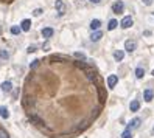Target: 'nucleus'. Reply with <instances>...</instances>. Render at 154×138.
Masks as SVG:
<instances>
[{
	"label": "nucleus",
	"instance_id": "f257e3e1",
	"mask_svg": "<svg viewBox=\"0 0 154 138\" xmlns=\"http://www.w3.org/2000/svg\"><path fill=\"white\" fill-rule=\"evenodd\" d=\"M123 9H125V3H123L121 0H117V2L112 5V11H114L115 14H121Z\"/></svg>",
	"mask_w": 154,
	"mask_h": 138
},
{
	"label": "nucleus",
	"instance_id": "f03ea898",
	"mask_svg": "<svg viewBox=\"0 0 154 138\" xmlns=\"http://www.w3.org/2000/svg\"><path fill=\"white\" fill-rule=\"evenodd\" d=\"M132 17L131 16H126V17H123V20L120 22V26L123 30H128V28H131V26H132Z\"/></svg>",
	"mask_w": 154,
	"mask_h": 138
},
{
	"label": "nucleus",
	"instance_id": "7ed1b4c3",
	"mask_svg": "<svg viewBox=\"0 0 154 138\" xmlns=\"http://www.w3.org/2000/svg\"><path fill=\"white\" fill-rule=\"evenodd\" d=\"M136 47H137L136 40H131V39H129V40L125 42V50H126L128 53H132L134 50H136Z\"/></svg>",
	"mask_w": 154,
	"mask_h": 138
},
{
	"label": "nucleus",
	"instance_id": "20e7f679",
	"mask_svg": "<svg viewBox=\"0 0 154 138\" xmlns=\"http://www.w3.org/2000/svg\"><path fill=\"white\" fill-rule=\"evenodd\" d=\"M117 82H118L117 75H111L109 78H107V87H109V89H114V87L117 85Z\"/></svg>",
	"mask_w": 154,
	"mask_h": 138
},
{
	"label": "nucleus",
	"instance_id": "39448f33",
	"mask_svg": "<svg viewBox=\"0 0 154 138\" xmlns=\"http://www.w3.org/2000/svg\"><path fill=\"white\" fill-rule=\"evenodd\" d=\"M55 6H56L58 14H59V16H62V14L65 13V5H64L62 0H56V2H55Z\"/></svg>",
	"mask_w": 154,
	"mask_h": 138
},
{
	"label": "nucleus",
	"instance_id": "423d86ee",
	"mask_svg": "<svg viewBox=\"0 0 154 138\" xmlns=\"http://www.w3.org/2000/svg\"><path fill=\"white\" fill-rule=\"evenodd\" d=\"M86 75H87V79H89V81H95V79H97V71H95L94 68L87 67L86 68Z\"/></svg>",
	"mask_w": 154,
	"mask_h": 138
},
{
	"label": "nucleus",
	"instance_id": "0eeeda50",
	"mask_svg": "<svg viewBox=\"0 0 154 138\" xmlns=\"http://www.w3.org/2000/svg\"><path fill=\"white\" fill-rule=\"evenodd\" d=\"M153 98H154L153 90H151V89H146V90L143 92V99H145L146 102H151V101H153Z\"/></svg>",
	"mask_w": 154,
	"mask_h": 138
},
{
	"label": "nucleus",
	"instance_id": "6e6552de",
	"mask_svg": "<svg viewBox=\"0 0 154 138\" xmlns=\"http://www.w3.org/2000/svg\"><path fill=\"white\" fill-rule=\"evenodd\" d=\"M20 28H22V31H30V28H31V20L30 19H25V20H22V24H20Z\"/></svg>",
	"mask_w": 154,
	"mask_h": 138
},
{
	"label": "nucleus",
	"instance_id": "1a4fd4ad",
	"mask_svg": "<svg viewBox=\"0 0 154 138\" xmlns=\"http://www.w3.org/2000/svg\"><path fill=\"white\" fill-rule=\"evenodd\" d=\"M101 37H103V33L100 31V30H97V31H94V33L90 34V40L92 42H98Z\"/></svg>",
	"mask_w": 154,
	"mask_h": 138
},
{
	"label": "nucleus",
	"instance_id": "9d476101",
	"mask_svg": "<svg viewBox=\"0 0 154 138\" xmlns=\"http://www.w3.org/2000/svg\"><path fill=\"white\" fill-rule=\"evenodd\" d=\"M140 123H142L140 118H134V120L129 123V127H128V129H137L138 126H140Z\"/></svg>",
	"mask_w": 154,
	"mask_h": 138
},
{
	"label": "nucleus",
	"instance_id": "9b49d317",
	"mask_svg": "<svg viewBox=\"0 0 154 138\" xmlns=\"http://www.w3.org/2000/svg\"><path fill=\"white\" fill-rule=\"evenodd\" d=\"M100 26H101V22H100L98 19H94V20L90 22V28L94 30V31H97V30H100Z\"/></svg>",
	"mask_w": 154,
	"mask_h": 138
},
{
	"label": "nucleus",
	"instance_id": "f8f14e48",
	"mask_svg": "<svg viewBox=\"0 0 154 138\" xmlns=\"http://www.w3.org/2000/svg\"><path fill=\"white\" fill-rule=\"evenodd\" d=\"M42 36H44L45 39H50V37L53 36V28H44L42 30Z\"/></svg>",
	"mask_w": 154,
	"mask_h": 138
},
{
	"label": "nucleus",
	"instance_id": "ddd939ff",
	"mask_svg": "<svg viewBox=\"0 0 154 138\" xmlns=\"http://www.w3.org/2000/svg\"><path fill=\"white\" fill-rule=\"evenodd\" d=\"M2 90L3 92H11V89H13V84H11L9 81H5V82H2Z\"/></svg>",
	"mask_w": 154,
	"mask_h": 138
},
{
	"label": "nucleus",
	"instance_id": "4468645a",
	"mask_svg": "<svg viewBox=\"0 0 154 138\" xmlns=\"http://www.w3.org/2000/svg\"><path fill=\"white\" fill-rule=\"evenodd\" d=\"M123 57H125V51H123V50H117V51L114 53V59L115 61H121Z\"/></svg>",
	"mask_w": 154,
	"mask_h": 138
},
{
	"label": "nucleus",
	"instance_id": "2eb2a0df",
	"mask_svg": "<svg viewBox=\"0 0 154 138\" xmlns=\"http://www.w3.org/2000/svg\"><path fill=\"white\" fill-rule=\"evenodd\" d=\"M0 116L2 118H9V113H8V109H6L5 106H0Z\"/></svg>",
	"mask_w": 154,
	"mask_h": 138
},
{
	"label": "nucleus",
	"instance_id": "dca6fc26",
	"mask_svg": "<svg viewBox=\"0 0 154 138\" xmlns=\"http://www.w3.org/2000/svg\"><path fill=\"white\" fill-rule=\"evenodd\" d=\"M131 112H137V110L138 109H140V102H138V101H136V99H134V101L132 102H131Z\"/></svg>",
	"mask_w": 154,
	"mask_h": 138
},
{
	"label": "nucleus",
	"instance_id": "f3484780",
	"mask_svg": "<svg viewBox=\"0 0 154 138\" xmlns=\"http://www.w3.org/2000/svg\"><path fill=\"white\" fill-rule=\"evenodd\" d=\"M117 25H118V22L115 20V19H112V20H109V25H107V30L109 31H112V30L117 28Z\"/></svg>",
	"mask_w": 154,
	"mask_h": 138
},
{
	"label": "nucleus",
	"instance_id": "a211bd4d",
	"mask_svg": "<svg viewBox=\"0 0 154 138\" xmlns=\"http://www.w3.org/2000/svg\"><path fill=\"white\" fill-rule=\"evenodd\" d=\"M98 96H100V101H104L106 99V93H104V89L103 87H98Z\"/></svg>",
	"mask_w": 154,
	"mask_h": 138
},
{
	"label": "nucleus",
	"instance_id": "6ab92c4d",
	"mask_svg": "<svg viewBox=\"0 0 154 138\" xmlns=\"http://www.w3.org/2000/svg\"><path fill=\"white\" fill-rule=\"evenodd\" d=\"M143 75H145V70H143L142 67L136 68V76H137V79H142V78H143Z\"/></svg>",
	"mask_w": 154,
	"mask_h": 138
},
{
	"label": "nucleus",
	"instance_id": "aec40b11",
	"mask_svg": "<svg viewBox=\"0 0 154 138\" xmlns=\"http://www.w3.org/2000/svg\"><path fill=\"white\" fill-rule=\"evenodd\" d=\"M9 31H11V34H14V36H17V34L22 31V28H20V26H16V25H14V26H11V30H9Z\"/></svg>",
	"mask_w": 154,
	"mask_h": 138
},
{
	"label": "nucleus",
	"instance_id": "412c9836",
	"mask_svg": "<svg viewBox=\"0 0 154 138\" xmlns=\"http://www.w3.org/2000/svg\"><path fill=\"white\" fill-rule=\"evenodd\" d=\"M30 118H31V121H33V123H36L37 126H42V124H44V123H42V120H41L39 116H34V115H31Z\"/></svg>",
	"mask_w": 154,
	"mask_h": 138
},
{
	"label": "nucleus",
	"instance_id": "4be33fe9",
	"mask_svg": "<svg viewBox=\"0 0 154 138\" xmlns=\"http://www.w3.org/2000/svg\"><path fill=\"white\" fill-rule=\"evenodd\" d=\"M121 138H132V133H131V129H126L125 132L121 133Z\"/></svg>",
	"mask_w": 154,
	"mask_h": 138
},
{
	"label": "nucleus",
	"instance_id": "5701e85b",
	"mask_svg": "<svg viewBox=\"0 0 154 138\" xmlns=\"http://www.w3.org/2000/svg\"><path fill=\"white\" fill-rule=\"evenodd\" d=\"M0 57H2V59H8V57H9V53L6 51V50H0Z\"/></svg>",
	"mask_w": 154,
	"mask_h": 138
},
{
	"label": "nucleus",
	"instance_id": "b1692460",
	"mask_svg": "<svg viewBox=\"0 0 154 138\" xmlns=\"http://www.w3.org/2000/svg\"><path fill=\"white\" fill-rule=\"evenodd\" d=\"M0 138H9L8 132H6L5 129H0Z\"/></svg>",
	"mask_w": 154,
	"mask_h": 138
},
{
	"label": "nucleus",
	"instance_id": "393cba45",
	"mask_svg": "<svg viewBox=\"0 0 154 138\" xmlns=\"http://www.w3.org/2000/svg\"><path fill=\"white\" fill-rule=\"evenodd\" d=\"M75 57H76V59H81V61L86 59V56H84L83 53H75Z\"/></svg>",
	"mask_w": 154,
	"mask_h": 138
},
{
	"label": "nucleus",
	"instance_id": "a878e982",
	"mask_svg": "<svg viewBox=\"0 0 154 138\" xmlns=\"http://www.w3.org/2000/svg\"><path fill=\"white\" fill-rule=\"evenodd\" d=\"M37 65H39V61H33V62H31V65H30V68H31V70H34V68H36L37 67Z\"/></svg>",
	"mask_w": 154,
	"mask_h": 138
},
{
	"label": "nucleus",
	"instance_id": "bb28decb",
	"mask_svg": "<svg viewBox=\"0 0 154 138\" xmlns=\"http://www.w3.org/2000/svg\"><path fill=\"white\" fill-rule=\"evenodd\" d=\"M75 65H76V67H79V68H84V70L87 68V65L84 64V62H75Z\"/></svg>",
	"mask_w": 154,
	"mask_h": 138
},
{
	"label": "nucleus",
	"instance_id": "cd10ccee",
	"mask_svg": "<svg viewBox=\"0 0 154 138\" xmlns=\"http://www.w3.org/2000/svg\"><path fill=\"white\" fill-rule=\"evenodd\" d=\"M41 14H42V9H41V8H37V9H34V11H33V16H36V17H37V16H41Z\"/></svg>",
	"mask_w": 154,
	"mask_h": 138
},
{
	"label": "nucleus",
	"instance_id": "c85d7f7f",
	"mask_svg": "<svg viewBox=\"0 0 154 138\" xmlns=\"http://www.w3.org/2000/svg\"><path fill=\"white\" fill-rule=\"evenodd\" d=\"M36 51V47L34 45H31V47H28V53H34Z\"/></svg>",
	"mask_w": 154,
	"mask_h": 138
},
{
	"label": "nucleus",
	"instance_id": "c756f323",
	"mask_svg": "<svg viewBox=\"0 0 154 138\" xmlns=\"http://www.w3.org/2000/svg\"><path fill=\"white\" fill-rule=\"evenodd\" d=\"M143 3L145 5H151V0H143Z\"/></svg>",
	"mask_w": 154,
	"mask_h": 138
},
{
	"label": "nucleus",
	"instance_id": "7c9ffc66",
	"mask_svg": "<svg viewBox=\"0 0 154 138\" xmlns=\"http://www.w3.org/2000/svg\"><path fill=\"white\" fill-rule=\"evenodd\" d=\"M92 3H100V0H90Z\"/></svg>",
	"mask_w": 154,
	"mask_h": 138
},
{
	"label": "nucleus",
	"instance_id": "2f4dec72",
	"mask_svg": "<svg viewBox=\"0 0 154 138\" xmlns=\"http://www.w3.org/2000/svg\"><path fill=\"white\" fill-rule=\"evenodd\" d=\"M153 76H154V70H153Z\"/></svg>",
	"mask_w": 154,
	"mask_h": 138
}]
</instances>
